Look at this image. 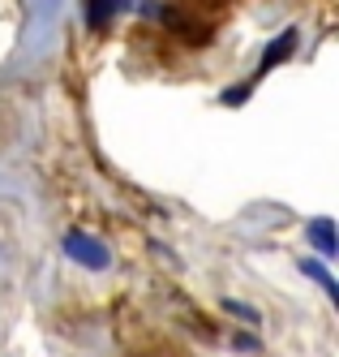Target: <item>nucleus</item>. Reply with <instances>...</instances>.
Listing matches in <instances>:
<instances>
[{"label":"nucleus","mask_w":339,"mask_h":357,"mask_svg":"<svg viewBox=\"0 0 339 357\" xmlns=\"http://www.w3.org/2000/svg\"><path fill=\"white\" fill-rule=\"evenodd\" d=\"M314 237H318V245H322V250H331V233H326V224H318V233H314Z\"/></svg>","instance_id":"20e7f679"},{"label":"nucleus","mask_w":339,"mask_h":357,"mask_svg":"<svg viewBox=\"0 0 339 357\" xmlns=\"http://www.w3.org/2000/svg\"><path fill=\"white\" fill-rule=\"evenodd\" d=\"M65 254H69V259H77V263H86V267H103V263H108L103 245H95V241H90V237H82V233L65 237Z\"/></svg>","instance_id":"f257e3e1"},{"label":"nucleus","mask_w":339,"mask_h":357,"mask_svg":"<svg viewBox=\"0 0 339 357\" xmlns=\"http://www.w3.org/2000/svg\"><path fill=\"white\" fill-rule=\"evenodd\" d=\"M112 5H120V0H95V5H90V17H95V22H103Z\"/></svg>","instance_id":"7ed1b4c3"},{"label":"nucleus","mask_w":339,"mask_h":357,"mask_svg":"<svg viewBox=\"0 0 339 357\" xmlns=\"http://www.w3.org/2000/svg\"><path fill=\"white\" fill-rule=\"evenodd\" d=\"M288 47H292V35H283V39H279L275 47H271V52H267V65H275V61H279L283 52H288Z\"/></svg>","instance_id":"f03ea898"}]
</instances>
